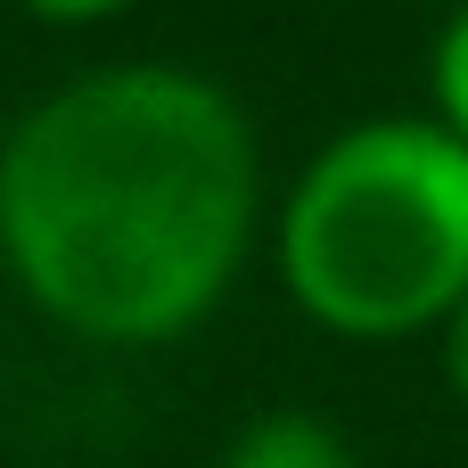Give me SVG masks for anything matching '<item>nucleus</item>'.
Returning <instances> with one entry per match:
<instances>
[{
    "label": "nucleus",
    "mask_w": 468,
    "mask_h": 468,
    "mask_svg": "<svg viewBox=\"0 0 468 468\" xmlns=\"http://www.w3.org/2000/svg\"><path fill=\"white\" fill-rule=\"evenodd\" d=\"M255 239V132L181 66H99L0 140V255L74 337L156 346L206 321Z\"/></svg>",
    "instance_id": "1"
},
{
    "label": "nucleus",
    "mask_w": 468,
    "mask_h": 468,
    "mask_svg": "<svg viewBox=\"0 0 468 468\" xmlns=\"http://www.w3.org/2000/svg\"><path fill=\"white\" fill-rule=\"evenodd\" d=\"M280 280L337 337H411L468 296V140L428 115L337 132L280 214Z\"/></svg>",
    "instance_id": "2"
},
{
    "label": "nucleus",
    "mask_w": 468,
    "mask_h": 468,
    "mask_svg": "<svg viewBox=\"0 0 468 468\" xmlns=\"http://www.w3.org/2000/svg\"><path fill=\"white\" fill-rule=\"evenodd\" d=\"M222 468H354V452L313 411H263L255 428H239V444H230Z\"/></svg>",
    "instance_id": "3"
},
{
    "label": "nucleus",
    "mask_w": 468,
    "mask_h": 468,
    "mask_svg": "<svg viewBox=\"0 0 468 468\" xmlns=\"http://www.w3.org/2000/svg\"><path fill=\"white\" fill-rule=\"evenodd\" d=\"M428 82H436V123H444L452 140H468V8L452 16V25H444Z\"/></svg>",
    "instance_id": "4"
},
{
    "label": "nucleus",
    "mask_w": 468,
    "mask_h": 468,
    "mask_svg": "<svg viewBox=\"0 0 468 468\" xmlns=\"http://www.w3.org/2000/svg\"><path fill=\"white\" fill-rule=\"evenodd\" d=\"M444 378H452V395L468 403V296L444 313Z\"/></svg>",
    "instance_id": "5"
},
{
    "label": "nucleus",
    "mask_w": 468,
    "mask_h": 468,
    "mask_svg": "<svg viewBox=\"0 0 468 468\" xmlns=\"http://www.w3.org/2000/svg\"><path fill=\"white\" fill-rule=\"evenodd\" d=\"M33 16H58V25H90V16H115V8H132V0H25Z\"/></svg>",
    "instance_id": "6"
}]
</instances>
